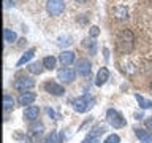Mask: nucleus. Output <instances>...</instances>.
<instances>
[{
    "mask_svg": "<svg viewBox=\"0 0 152 143\" xmlns=\"http://www.w3.org/2000/svg\"><path fill=\"white\" fill-rule=\"evenodd\" d=\"M133 43H135V37H133V32L128 30V29H124L117 33L116 38V46L117 51L122 52V54H128L133 49Z\"/></svg>",
    "mask_w": 152,
    "mask_h": 143,
    "instance_id": "f257e3e1",
    "label": "nucleus"
},
{
    "mask_svg": "<svg viewBox=\"0 0 152 143\" xmlns=\"http://www.w3.org/2000/svg\"><path fill=\"white\" fill-rule=\"evenodd\" d=\"M106 119H108V124L114 129L125 127V124H127V119L122 116V113L114 110V108H109L106 111Z\"/></svg>",
    "mask_w": 152,
    "mask_h": 143,
    "instance_id": "f03ea898",
    "label": "nucleus"
},
{
    "mask_svg": "<svg viewBox=\"0 0 152 143\" xmlns=\"http://www.w3.org/2000/svg\"><path fill=\"white\" fill-rule=\"evenodd\" d=\"M71 103H73V110L76 113H84L94 107L95 100L92 97H89V95H81V97H76Z\"/></svg>",
    "mask_w": 152,
    "mask_h": 143,
    "instance_id": "7ed1b4c3",
    "label": "nucleus"
},
{
    "mask_svg": "<svg viewBox=\"0 0 152 143\" xmlns=\"http://www.w3.org/2000/svg\"><path fill=\"white\" fill-rule=\"evenodd\" d=\"M33 86H35V81L32 78H28V76H19V78L14 80L13 83V88L19 91V92H27L28 89H32Z\"/></svg>",
    "mask_w": 152,
    "mask_h": 143,
    "instance_id": "20e7f679",
    "label": "nucleus"
},
{
    "mask_svg": "<svg viewBox=\"0 0 152 143\" xmlns=\"http://www.w3.org/2000/svg\"><path fill=\"white\" fill-rule=\"evenodd\" d=\"M65 10V2L64 0H48L46 2V11L51 16H59Z\"/></svg>",
    "mask_w": 152,
    "mask_h": 143,
    "instance_id": "39448f33",
    "label": "nucleus"
},
{
    "mask_svg": "<svg viewBox=\"0 0 152 143\" xmlns=\"http://www.w3.org/2000/svg\"><path fill=\"white\" fill-rule=\"evenodd\" d=\"M90 70H92V64L89 62V59H79V60H76V72H78L81 76L90 75Z\"/></svg>",
    "mask_w": 152,
    "mask_h": 143,
    "instance_id": "423d86ee",
    "label": "nucleus"
},
{
    "mask_svg": "<svg viewBox=\"0 0 152 143\" xmlns=\"http://www.w3.org/2000/svg\"><path fill=\"white\" fill-rule=\"evenodd\" d=\"M45 89H46V92H49V94H52V95H64V92H65L64 86H60L59 83L51 81V80L45 83Z\"/></svg>",
    "mask_w": 152,
    "mask_h": 143,
    "instance_id": "0eeeda50",
    "label": "nucleus"
},
{
    "mask_svg": "<svg viewBox=\"0 0 152 143\" xmlns=\"http://www.w3.org/2000/svg\"><path fill=\"white\" fill-rule=\"evenodd\" d=\"M22 116H24L26 121H30V122L38 121V116H40V108L35 107V105H30V107H27L26 110H24Z\"/></svg>",
    "mask_w": 152,
    "mask_h": 143,
    "instance_id": "6e6552de",
    "label": "nucleus"
},
{
    "mask_svg": "<svg viewBox=\"0 0 152 143\" xmlns=\"http://www.w3.org/2000/svg\"><path fill=\"white\" fill-rule=\"evenodd\" d=\"M76 76V70L73 69H60L57 72V78L60 81H65V83H71Z\"/></svg>",
    "mask_w": 152,
    "mask_h": 143,
    "instance_id": "1a4fd4ad",
    "label": "nucleus"
},
{
    "mask_svg": "<svg viewBox=\"0 0 152 143\" xmlns=\"http://www.w3.org/2000/svg\"><path fill=\"white\" fill-rule=\"evenodd\" d=\"M35 99H37L35 92H21V94H19V97H18V103L24 105V107H26V105L30 107V105L35 102Z\"/></svg>",
    "mask_w": 152,
    "mask_h": 143,
    "instance_id": "9d476101",
    "label": "nucleus"
},
{
    "mask_svg": "<svg viewBox=\"0 0 152 143\" xmlns=\"http://www.w3.org/2000/svg\"><path fill=\"white\" fill-rule=\"evenodd\" d=\"M108 78H109V70L106 69V67H102V69L97 72V76H95V84L103 86L108 81Z\"/></svg>",
    "mask_w": 152,
    "mask_h": 143,
    "instance_id": "9b49d317",
    "label": "nucleus"
},
{
    "mask_svg": "<svg viewBox=\"0 0 152 143\" xmlns=\"http://www.w3.org/2000/svg\"><path fill=\"white\" fill-rule=\"evenodd\" d=\"M113 16L116 19H121V21H124V19L128 18V10L127 7H124V5H117V7L113 8Z\"/></svg>",
    "mask_w": 152,
    "mask_h": 143,
    "instance_id": "f8f14e48",
    "label": "nucleus"
},
{
    "mask_svg": "<svg viewBox=\"0 0 152 143\" xmlns=\"http://www.w3.org/2000/svg\"><path fill=\"white\" fill-rule=\"evenodd\" d=\"M59 60L62 65H71L75 62V52L73 51H62L59 56Z\"/></svg>",
    "mask_w": 152,
    "mask_h": 143,
    "instance_id": "ddd939ff",
    "label": "nucleus"
},
{
    "mask_svg": "<svg viewBox=\"0 0 152 143\" xmlns=\"http://www.w3.org/2000/svg\"><path fill=\"white\" fill-rule=\"evenodd\" d=\"M106 130H108L106 124H103V122H98V124H95V126L92 127V130L89 132V137H95V138H98L100 135H103V133H106Z\"/></svg>",
    "mask_w": 152,
    "mask_h": 143,
    "instance_id": "4468645a",
    "label": "nucleus"
},
{
    "mask_svg": "<svg viewBox=\"0 0 152 143\" xmlns=\"http://www.w3.org/2000/svg\"><path fill=\"white\" fill-rule=\"evenodd\" d=\"M33 56H35V48H30V49H27V51L21 56V59H19V60L16 62V65H18V67H22L24 64L30 62V59H32Z\"/></svg>",
    "mask_w": 152,
    "mask_h": 143,
    "instance_id": "2eb2a0df",
    "label": "nucleus"
},
{
    "mask_svg": "<svg viewBox=\"0 0 152 143\" xmlns=\"http://www.w3.org/2000/svg\"><path fill=\"white\" fill-rule=\"evenodd\" d=\"M136 137L140 138L141 143H152V133H149L147 130H142V129H136Z\"/></svg>",
    "mask_w": 152,
    "mask_h": 143,
    "instance_id": "dca6fc26",
    "label": "nucleus"
},
{
    "mask_svg": "<svg viewBox=\"0 0 152 143\" xmlns=\"http://www.w3.org/2000/svg\"><path fill=\"white\" fill-rule=\"evenodd\" d=\"M135 99H136V102L140 103V107H141L142 110L152 108V100H149V99H146L144 95H141V94H135Z\"/></svg>",
    "mask_w": 152,
    "mask_h": 143,
    "instance_id": "f3484780",
    "label": "nucleus"
},
{
    "mask_svg": "<svg viewBox=\"0 0 152 143\" xmlns=\"http://www.w3.org/2000/svg\"><path fill=\"white\" fill-rule=\"evenodd\" d=\"M27 70L33 75H40L41 72L45 70V65H43V62H32V64H28Z\"/></svg>",
    "mask_w": 152,
    "mask_h": 143,
    "instance_id": "a211bd4d",
    "label": "nucleus"
},
{
    "mask_svg": "<svg viewBox=\"0 0 152 143\" xmlns=\"http://www.w3.org/2000/svg\"><path fill=\"white\" fill-rule=\"evenodd\" d=\"M41 62H43V65H45V69L54 70V69H56V64H57V59H56L54 56H46Z\"/></svg>",
    "mask_w": 152,
    "mask_h": 143,
    "instance_id": "6ab92c4d",
    "label": "nucleus"
},
{
    "mask_svg": "<svg viewBox=\"0 0 152 143\" xmlns=\"http://www.w3.org/2000/svg\"><path fill=\"white\" fill-rule=\"evenodd\" d=\"M3 38H5V41H7V43H13V41H16L18 35H16V32H14V30H11V29H5V30H3Z\"/></svg>",
    "mask_w": 152,
    "mask_h": 143,
    "instance_id": "aec40b11",
    "label": "nucleus"
},
{
    "mask_svg": "<svg viewBox=\"0 0 152 143\" xmlns=\"http://www.w3.org/2000/svg\"><path fill=\"white\" fill-rule=\"evenodd\" d=\"M13 105H14L13 97H11L10 94H5V95H3V110H5V113H8V110L13 108Z\"/></svg>",
    "mask_w": 152,
    "mask_h": 143,
    "instance_id": "412c9836",
    "label": "nucleus"
},
{
    "mask_svg": "<svg viewBox=\"0 0 152 143\" xmlns=\"http://www.w3.org/2000/svg\"><path fill=\"white\" fill-rule=\"evenodd\" d=\"M30 130H32V132H35V133H41V132H43V124H41V122L33 121V122L30 124Z\"/></svg>",
    "mask_w": 152,
    "mask_h": 143,
    "instance_id": "4be33fe9",
    "label": "nucleus"
},
{
    "mask_svg": "<svg viewBox=\"0 0 152 143\" xmlns=\"http://www.w3.org/2000/svg\"><path fill=\"white\" fill-rule=\"evenodd\" d=\"M119 142H121V137H119L117 133H111V135H108L104 138L103 143H119Z\"/></svg>",
    "mask_w": 152,
    "mask_h": 143,
    "instance_id": "5701e85b",
    "label": "nucleus"
},
{
    "mask_svg": "<svg viewBox=\"0 0 152 143\" xmlns=\"http://www.w3.org/2000/svg\"><path fill=\"white\" fill-rule=\"evenodd\" d=\"M45 143H60V138H59V135H57V132H56V130L51 132V135L46 138Z\"/></svg>",
    "mask_w": 152,
    "mask_h": 143,
    "instance_id": "b1692460",
    "label": "nucleus"
},
{
    "mask_svg": "<svg viewBox=\"0 0 152 143\" xmlns=\"http://www.w3.org/2000/svg\"><path fill=\"white\" fill-rule=\"evenodd\" d=\"M89 33H90V37H92V38L98 37L100 35V27L98 26H92V27H90V30H89Z\"/></svg>",
    "mask_w": 152,
    "mask_h": 143,
    "instance_id": "393cba45",
    "label": "nucleus"
},
{
    "mask_svg": "<svg viewBox=\"0 0 152 143\" xmlns=\"http://www.w3.org/2000/svg\"><path fill=\"white\" fill-rule=\"evenodd\" d=\"M81 143H102V142H100L98 138H95V137H89V135H87Z\"/></svg>",
    "mask_w": 152,
    "mask_h": 143,
    "instance_id": "a878e982",
    "label": "nucleus"
},
{
    "mask_svg": "<svg viewBox=\"0 0 152 143\" xmlns=\"http://www.w3.org/2000/svg\"><path fill=\"white\" fill-rule=\"evenodd\" d=\"M3 3H5V8H11L16 5V0H3Z\"/></svg>",
    "mask_w": 152,
    "mask_h": 143,
    "instance_id": "bb28decb",
    "label": "nucleus"
},
{
    "mask_svg": "<svg viewBox=\"0 0 152 143\" xmlns=\"http://www.w3.org/2000/svg\"><path fill=\"white\" fill-rule=\"evenodd\" d=\"M144 126L149 129V130H152V116H149V118H147L146 121H144Z\"/></svg>",
    "mask_w": 152,
    "mask_h": 143,
    "instance_id": "cd10ccee",
    "label": "nucleus"
},
{
    "mask_svg": "<svg viewBox=\"0 0 152 143\" xmlns=\"http://www.w3.org/2000/svg\"><path fill=\"white\" fill-rule=\"evenodd\" d=\"M46 113L49 114V116H52V118H56V113H54V110H52V108H46Z\"/></svg>",
    "mask_w": 152,
    "mask_h": 143,
    "instance_id": "c85d7f7f",
    "label": "nucleus"
},
{
    "mask_svg": "<svg viewBox=\"0 0 152 143\" xmlns=\"http://www.w3.org/2000/svg\"><path fill=\"white\" fill-rule=\"evenodd\" d=\"M103 52H104V59H108V57H109V54H108V49H106V48H104V49H103Z\"/></svg>",
    "mask_w": 152,
    "mask_h": 143,
    "instance_id": "c756f323",
    "label": "nucleus"
},
{
    "mask_svg": "<svg viewBox=\"0 0 152 143\" xmlns=\"http://www.w3.org/2000/svg\"><path fill=\"white\" fill-rule=\"evenodd\" d=\"M76 2H78V3H86L87 0H76Z\"/></svg>",
    "mask_w": 152,
    "mask_h": 143,
    "instance_id": "7c9ffc66",
    "label": "nucleus"
},
{
    "mask_svg": "<svg viewBox=\"0 0 152 143\" xmlns=\"http://www.w3.org/2000/svg\"><path fill=\"white\" fill-rule=\"evenodd\" d=\"M151 89H152V83H151Z\"/></svg>",
    "mask_w": 152,
    "mask_h": 143,
    "instance_id": "2f4dec72",
    "label": "nucleus"
}]
</instances>
